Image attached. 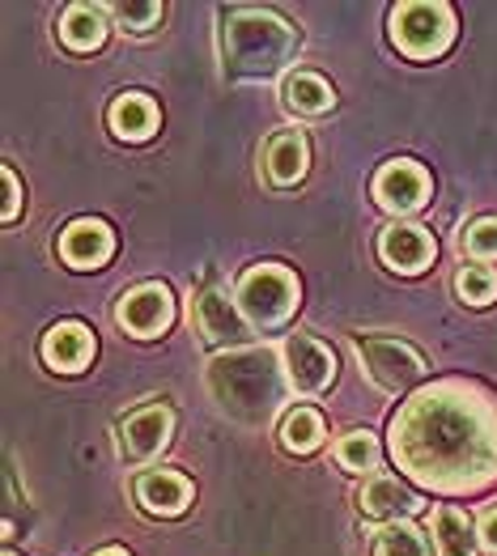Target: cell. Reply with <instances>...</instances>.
Returning a JSON list of instances; mask_svg holds the SVG:
<instances>
[{
    "instance_id": "cell-10",
    "label": "cell",
    "mask_w": 497,
    "mask_h": 556,
    "mask_svg": "<svg viewBox=\"0 0 497 556\" xmlns=\"http://www.w3.org/2000/svg\"><path fill=\"white\" fill-rule=\"evenodd\" d=\"M175 438V408L171 404H145L120 425V455L128 464L158 459Z\"/></svg>"
},
{
    "instance_id": "cell-27",
    "label": "cell",
    "mask_w": 497,
    "mask_h": 556,
    "mask_svg": "<svg viewBox=\"0 0 497 556\" xmlns=\"http://www.w3.org/2000/svg\"><path fill=\"white\" fill-rule=\"evenodd\" d=\"M459 251L472 260H497V217H481L459 233Z\"/></svg>"
},
{
    "instance_id": "cell-24",
    "label": "cell",
    "mask_w": 497,
    "mask_h": 556,
    "mask_svg": "<svg viewBox=\"0 0 497 556\" xmlns=\"http://www.w3.org/2000/svg\"><path fill=\"white\" fill-rule=\"evenodd\" d=\"M378 459H383V451H378V438L370 429H349L336 442V464L345 471H374Z\"/></svg>"
},
{
    "instance_id": "cell-30",
    "label": "cell",
    "mask_w": 497,
    "mask_h": 556,
    "mask_svg": "<svg viewBox=\"0 0 497 556\" xmlns=\"http://www.w3.org/2000/svg\"><path fill=\"white\" fill-rule=\"evenodd\" d=\"M90 556H128L124 548H98V553H90Z\"/></svg>"
},
{
    "instance_id": "cell-2",
    "label": "cell",
    "mask_w": 497,
    "mask_h": 556,
    "mask_svg": "<svg viewBox=\"0 0 497 556\" xmlns=\"http://www.w3.org/2000/svg\"><path fill=\"white\" fill-rule=\"evenodd\" d=\"M209 395L213 404L226 413L229 420L238 425H269L281 404H285V391L289 387V374H285V357L260 344V349H229V353H218L209 362Z\"/></svg>"
},
{
    "instance_id": "cell-15",
    "label": "cell",
    "mask_w": 497,
    "mask_h": 556,
    "mask_svg": "<svg viewBox=\"0 0 497 556\" xmlns=\"http://www.w3.org/2000/svg\"><path fill=\"white\" fill-rule=\"evenodd\" d=\"M94 331L82 319H60L55 327H47V336L39 340V357L47 370L55 374H82L94 362Z\"/></svg>"
},
{
    "instance_id": "cell-3",
    "label": "cell",
    "mask_w": 497,
    "mask_h": 556,
    "mask_svg": "<svg viewBox=\"0 0 497 556\" xmlns=\"http://www.w3.org/2000/svg\"><path fill=\"white\" fill-rule=\"evenodd\" d=\"M302 47V35L276 9H229L222 17V64L229 81H272Z\"/></svg>"
},
{
    "instance_id": "cell-14",
    "label": "cell",
    "mask_w": 497,
    "mask_h": 556,
    "mask_svg": "<svg viewBox=\"0 0 497 556\" xmlns=\"http://www.w3.org/2000/svg\"><path fill=\"white\" fill-rule=\"evenodd\" d=\"M434 255H438V242H434V233L421 230V226L396 222V226H387V230L378 233V260L392 273H400V277L425 273L434 264Z\"/></svg>"
},
{
    "instance_id": "cell-12",
    "label": "cell",
    "mask_w": 497,
    "mask_h": 556,
    "mask_svg": "<svg viewBox=\"0 0 497 556\" xmlns=\"http://www.w3.org/2000/svg\"><path fill=\"white\" fill-rule=\"evenodd\" d=\"M55 251H60V260H64L69 268H77V273H98V268H107L111 255H115V230H111L107 222H98V217H77V222H69V226L60 230Z\"/></svg>"
},
{
    "instance_id": "cell-8",
    "label": "cell",
    "mask_w": 497,
    "mask_h": 556,
    "mask_svg": "<svg viewBox=\"0 0 497 556\" xmlns=\"http://www.w3.org/2000/svg\"><path fill=\"white\" fill-rule=\"evenodd\" d=\"M115 324L124 327L136 340H153L175 324V293L162 280H145L133 285L120 302H115Z\"/></svg>"
},
{
    "instance_id": "cell-4",
    "label": "cell",
    "mask_w": 497,
    "mask_h": 556,
    "mask_svg": "<svg viewBox=\"0 0 497 556\" xmlns=\"http://www.w3.org/2000/svg\"><path fill=\"white\" fill-rule=\"evenodd\" d=\"M298 293H302L298 277L285 264H256L234 285V302H238L247 327H256V331L289 324V315L298 311Z\"/></svg>"
},
{
    "instance_id": "cell-19",
    "label": "cell",
    "mask_w": 497,
    "mask_h": 556,
    "mask_svg": "<svg viewBox=\"0 0 497 556\" xmlns=\"http://www.w3.org/2000/svg\"><path fill=\"white\" fill-rule=\"evenodd\" d=\"M107 4H69L64 9V17H60V43L69 47V51H77V55H90L98 47L107 43Z\"/></svg>"
},
{
    "instance_id": "cell-28",
    "label": "cell",
    "mask_w": 497,
    "mask_h": 556,
    "mask_svg": "<svg viewBox=\"0 0 497 556\" xmlns=\"http://www.w3.org/2000/svg\"><path fill=\"white\" fill-rule=\"evenodd\" d=\"M0 184H4V208H0V222H4V226H13V222H17V213H22V184H17L13 166H4V170H0Z\"/></svg>"
},
{
    "instance_id": "cell-7",
    "label": "cell",
    "mask_w": 497,
    "mask_h": 556,
    "mask_svg": "<svg viewBox=\"0 0 497 556\" xmlns=\"http://www.w3.org/2000/svg\"><path fill=\"white\" fill-rule=\"evenodd\" d=\"M430 191H434V179L421 162L412 157H392L378 166L374 184H370V195L378 200V208L396 213V217H408V213H421L430 204Z\"/></svg>"
},
{
    "instance_id": "cell-23",
    "label": "cell",
    "mask_w": 497,
    "mask_h": 556,
    "mask_svg": "<svg viewBox=\"0 0 497 556\" xmlns=\"http://www.w3.org/2000/svg\"><path fill=\"white\" fill-rule=\"evenodd\" d=\"M374 556H434V548H430V540L405 518V522L378 527V535H374Z\"/></svg>"
},
{
    "instance_id": "cell-1",
    "label": "cell",
    "mask_w": 497,
    "mask_h": 556,
    "mask_svg": "<svg viewBox=\"0 0 497 556\" xmlns=\"http://www.w3.org/2000/svg\"><path fill=\"white\" fill-rule=\"evenodd\" d=\"M392 464L425 493L468 497L497 480V400L481 382L438 378L412 391L387 429Z\"/></svg>"
},
{
    "instance_id": "cell-16",
    "label": "cell",
    "mask_w": 497,
    "mask_h": 556,
    "mask_svg": "<svg viewBox=\"0 0 497 556\" xmlns=\"http://www.w3.org/2000/svg\"><path fill=\"white\" fill-rule=\"evenodd\" d=\"M358 510L362 518L370 522H405L412 514L421 510V497L408 489L405 480H396V476H370L362 484V497H358Z\"/></svg>"
},
{
    "instance_id": "cell-11",
    "label": "cell",
    "mask_w": 497,
    "mask_h": 556,
    "mask_svg": "<svg viewBox=\"0 0 497 556\" xmlns=\"http://www.w3.org/2000/svg\"><path fill=\"white\" fill-rule=\"evenodd\" d=\"M281 357H285L289 387L298 395H319V391H327L336 382V353L327 344H319L315 336H302V331L289 336L285 349H281Z\"/></svg>"
},
{
    "instance_id": "cell-5",
    "label": "cell",
    "mask_w": 497,
    "mask_h": 556,
    "mask_svg": "<svg viewBox=\"0 0 497 556\" xmlns=\"http://www.w3.org/2000/svg\"><path fill=\"white\" fill-rule=\"evenodd\" d=\"M392 43L408 60H438L455 43V9L447 0H405L392 9Z\"/></svg>"
},
{
    "instance_id": "cell-18",
    "label": "cell",
    "mask_w": 497,
    "mask_h": 556,
    "mask_svg": "<svg viewBox=\"0 0 497 556\" xmlns=\"http://www.w3.org/2000/svg\"><path fill=\"white\" fill-rule=\"evenodd\" d=\"M158 124H162L158 102L140 90L115 93V98H111V106H107V128L115 132V140H124V144H140V140H149L153 132H158Z\"/></svg>"
},
{
    "instance_id": "cell-20",
    "label": "cell",
    "mask_w": 497,
    "mask_h": 556,
    "mask_svg": "<svg viewBox=\"0 0 497 556\" xmlns=\"http://www.w3.org/2000/svg\"><path fill=\"white\" fill-rule=\"evenodd\" d=\"M281 102H285V111H294L298 119H323V115L336 106V90H332L319 73L298 68V73H289V77H285V86H281Z\"/></svg>"
},
{
    "instance_id": "cell-29",
    "label": "cell",
    "mask_w": 497,
    "mask_h": 556,
    "mask_svg": "<svg viewBox=\"0 0 497 556\" xmlns=\"http://www.w3.org/2000/svg\"><path fill=\"white\" fill-rule=\"evenodd\" d=\"M476 540H481V548H485V553L497 556V506L481 514V522H476Z\"/></svg>"
},
{
    "instance_id": "cell-31",
    "label": "cell",
    "mask_w": 497,
    "mask_h": 556,
    "mask_svg": "<svg viewBox=\"0 0 497 556\" xmlns=\"http://www.w3.org/2000/svg\"><path fill=\"white\" fill-rule=\"evenodd\" d=\"M4 556H17V553H4Z\"/></svg>"
},
{
    "instance_id": "cell-13",
    "label": "cell",
    "mask_w": 497,
    "mask_h": 556,
    "mask_svg": "<svg viewBox=\"0 0 497 556\" xmlns=\"http://www.w3.org/2000/svg\"><path fill=\"white\" fill-rule=\"evenodd\" d=\"M133 497H136V506L145 514H153V518H179V514L191 506L196 489H191V480H187L183 471L145 467L133 480Z\"/></svg>"
},
{
    "instance_id": "cell-6",
    "label": "cell",
    "mask_w": 497,
    "mask_h": 556,
    "mask_svg": "<svg viewBox=\"0 0 497 556\" xmlns=\"http://www.w3.org/2000/svg\"><path fill=\"white\" fill-rule=\"evenodd\" d=\"M353 349L362 357V370L370 374V382L387 395H400V391L417 387L425 378V357L408 340L383 336V331H358Z\"/></svg>"
},
{
    "instance_id": "cell-9",
    "label": "cell",
    "mask_w": 497,
    "mask_h": 556,
    "mask_svg": "<svg viewBox=\"0 0 497 556\" xmlns=\"http://www.w3.org/2000/svg\"><path fill=\"white\" fill-rule=\"evenodd\" d=\"M191 327L200 331V340L204 344H238L243 336H247V319H243V311H238V302L229 298L222 285H200L196 293H191Z\"/></svg>"
},
{
    "instance_id": "cell-26",
    "label": "cell",
    "mask_w": 497,
    "mask_h": 556,
    "mask_svg": "<svg viewBox=\"0 0 497 556\" xmlns=\"http://www.w3.org/2000/svg\"><path fill=\"white\" fill-rule=\"evenodd\" d=\"M107 13L120 22L124 35H149L162 22V4L158 0H115V4H107Z\"/></svg>"
},
{
    "instance_id": "cell-21",
    "label": "cell",
    "mask_w": 497,
    "mask_h": 556,
    "mask_svg": "<svg viewBox=\"0 0 497 556\" xmlns=\"http://www.w3.org/2000/svg\"><path fill=\"white\" fill-rule=\"evenodd\" d=\"M434 548L438 556H476L481 540H476V527L468 522V514L455 506L434 510Z\"/></svg>"
},
{
    "instance_id": "cell-22",
    "label": "cell",
    "mask_w": 497,
    "mask_h": 556,
    "mask_svg": "<svg viewBox=\"0 0 497 556\" xmlns=\"http://www.w3.org/2000/svg\"><path fill=\"white\" fill-rule=\"evenodd\" d=\"M323 438H327V429H323V417L315 408H294L289 417L281 420V446L289 455H315L323 446Z\"/></svg>"
},
{
    "instance_id": "cell-17",
    "label": "cell",
    "mask_w": 497,
    "mask_h": 556,
    "mask_svg": "<svg viewBox=\"0 0 497 556\" xmlns=\"http://www.w3.org/2000/svg\"><path fill=\"white\" fill-rule=\"evenodd\" d=\"M260 166L272 187H298L311 170V140L302 132H272L260 153Z\"/></svg>"
},
{
    "instance_id": "cell-25",
    "label": "cell",
    "mask_w": 497,
    "mask_h": 556,
    "mask_svg": "<svg viewBox=\"0 0 497 556\" xmlns=\"http://www.w3.org/2000/svg\"><path fill=\"white\" fill-rule=\"evenodd\" d=\"M455 293H459V302H468V306H489L497 298V273L485 268V264H463V268L455 273Z\"/></svg>"
}]
</instances>
